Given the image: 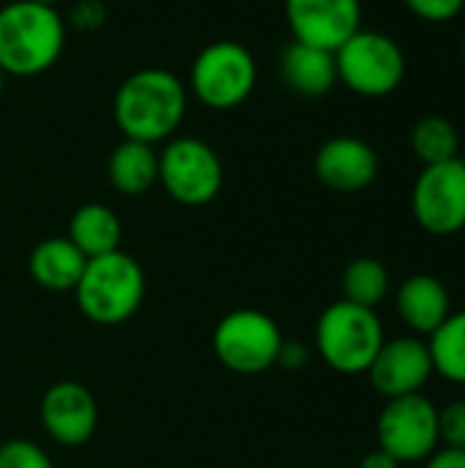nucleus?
<instances>
[{
	"label": "nucleus",
	"mask_w": 465,
	"mask_h": 468,
	"mask_svg": "<svg viewBox=\"0 0 465 468\" xmlns=\"http://www.w3.org/2000/svg\"><path fill=\"white\" fill-rule=\"evenodd\" d=\"M189 107L186 85L167 69H140L129 74L112 99V115L126 140L148 145L175 134Z\"/></svg>",
	"instance_id": "f257e3e1"
},
{
	"label": "nucleus",
	"mask_w": 465,
	"mask_h": 468,
	"mask_svg": "<svg viewBox=\"0 0 465 468\" xmlns=\"http://www.w3.org/2000/svg\"><path fill=\"white\" fill-rule=\"evenodd\" d=\"M293 41L340 49L362 27V0H285Z\"/></svg>",
	"instance_id": "f8f14e48"
},
{
	"label": "nucleus",
	"mask_w": 465,
	"mask_h": 468,
	"mask_svg": "<svg viewBox=\"0 0 465 468\" xmlns=\"http://www.w3.org/2000/svg\"><path fill=\"white\" fill-rule=\"evenodd\" d=\"M107 176L121 195H145L159 181V151L148 143L123 137L107 159Z\"/></svg>",
	"instance_id": "a211bd4d"
},
{
	"label": "nucleus",
	"mask_w": 465,
	"mask_h": 468,
	"mask_svg": "<svg viewBox=\"0 0 465 468\" xmlns=\"http://www.w3.org/2000/svg\"><path fill=\"white\" fill-rule=\"evenodd\" d=\"M225 181L222 159L197 137H173L159 151V184L181 206L211 203Z\"/></svg>",
	"instance_id": "6e6552de"
},
{
	"label": "nucleus",
	"mask_w": 465,
	"mask_h": 468,
	"mask_svg": "<svg viewBox=\"0 0 465 468\" xmlns=\"http://www.w3.org/2000/svg\"><path fill=\"white\" fill-rule=\"evenodd\" d=\"M121 219L104 203H85L74 211L69 222V241L90 261L99 255H110L121 247Z\"/></svg>",
	"instance_id": "6ab92c4d"
},
{
	"label": "nucleus",
	"mask_w": 465,
	"mask_h": 468,
	"mask_svg": "<svg viewBox=\"0 0 465 468\" xmlns=\"http://www.w3.org/2000/svg\"><path fill=\"white\" fill-rule=\"evenodd\" d=\"M280 77L285 88H291L299 96L307 99L326 96L337 85L334 52L301 41H291L280 55Z\"/></svg>",
	"instance_id": "dca6fc26"
},
{
	"label": "nucleus",
	"mask_w": 465,
	"mask_h": 468,
	"mask_svg": "<svg viewBox=\"0 0 465 468\" xmlns=\"http://www.w3.org/2000/svg\"><path fill=\"white\" fill-rule=\"evenodd\" d=\"M384 340V326L375 310L345 299L329 304L315 326L321 359L343 376L367 373Z\"/></svg>",
	"instance_id": "20e7f679"
},
{
	"label": "nucleus",
	"mask_w": 465,
	"mask_h": 468,
	"mask_svg": "<svg viewBox=\"0 0 465 468\" xmlns=\"http://www.w3.org/2000/svg\"><path fill=\"white\" fill-rule=\"evenodd\" d=\"M436 376L465 387V310L452 313L428 340Z\"/></svg>",
	"instance_id": "412c9836"
},
{
	"label": "nucleus",
	"mask_w": 465,
	"mask_h": 468,
	"mask_svg": "<svg viewBox=\"0 0 465 468\" xmlns=\"http://www.w3.org/2000/svg\"><path fill=\"white\" fill-rule=\"evenodd\" d=\"M389 293V271L375 258H356L343 271V299L375 310Z\"/></svg>",
	"instance_id": "4be33fe9"
},
{
	"label": "nucleus",
	"mask_w": 465,
	"mask_h": 468,
	"mask_svg": "<svg viewBox=\"0 0 465 468\" xmlns=\"http://www.w3.org/2000/svg\"><path fill=\"white\" fill-rule=\"evenodd\" d=\"M38 420L52 441L60 447H79L96 433L99 406L90 389L79 381H58L44 392Z\"/></svg>",
	"instance_id": "ddd939ff"
},
{
	"label": "nucleus",
	"mask_w": 465,
	"mask_h": 468,
	"mask_svg": "<svg viewBox=\"0 0 465 468\" xmlns=\"http://www.w3.org/2000/svg\"><path fill=\"white\" fill-rule=\"evenodd\" d=\"M403 5L422 22H449L455 16H460L465 8V0H403Z\"/></svg>",
	"instance_id": "393cba45"
},
{
	"label": "nucleus",
	"mask_w": 465,
	"mask_h": 468,
	"mask_svg": "<svg viewBox=\"0 0 465 468\" xmlns=\"http://www.w3.org/2000/svg\"><path fill=\"white\" fill-rule=\"evenodd\" d=\"M439 441L449 450H465V400L439 409Z\"/></svg>",
	"instance_id": "b1692460"
},
{
	"label": "nucleus",
	"mask_w": 465,
	"mask_h": 468,
	"mask_svg": "<svg viewBox=\"0 0 465 468\" xmlns=\"http://www.w3.org/2000/svg\"><path fill=\"white\" fill-rule=\"evenodd\" d=\"M79 313L99 326L126 324L145 299V274L140 263L115 250L90 258L74 288Z\"/></svg>",
	"instance_id": "7ed1b4c3"
},
{
	"label": "nucleus",
	"mask_w": 465,
	"mask_h": 468,
	"mask_svg": "<svg viewBox=\"0 0 465 468\" xmlns=\"http://www.w3.org/2000/svg\"><path fill=\"white\" fill-rule=\"evenodd\" d=\"M3 88H5V74L0 71V96H3Z\"/></svg>",
	"instance_id": "c85d7f7f"
},
{
	"label": "nucleus",
	"mask_w": 465,
	"mask_h": 468,
	"mask_svg": "<svg viewBox=\"0 0 465 468\" xmlns=\"http://www.w3.org/2000/svg\"><path fill=\"white\" fill-rule=\"evenodd\" d=\"M411 211L430 236H455L465 230V167L460 159L428 165L414 181Z\"/></svg>",
	"instance_id": "9d476101"
},
{
	"label": "nucleus",
	"mask_w": 465,
	"mask_h": 468,
	"mask_svg": "<svg viewBox=\"0 0 465 468\" xmlns=\"http://www.w3.org/2000/svg\"><path fill=\"white\" fill-rule=\"evenodd\" d=\"M359 468H400V463L392 455H386L384 450H375V452H370V455L362 458Z\"/></svg>",
	"instance_id": "cd10ccee"
},
{
	"label": "nucleus",
	"mask_w": 465,
	"mask_h": 468,
	"mask_svg": "<svg viewBox=\"0 0 465 468\" xmlns=\"http://www.w3.org/2000/svg\"><path fill=\"white\" fill-rule=\"evenodd\" d=\"M107 16V8L101 0H77L69 11V25L77 30H96Z\"/></svg>",
	"instance_id": "a878e982"
},
{
	"label": "nucleus",
	"mask_w": 465,
	"mask_h": 468,
	"mask_svg": "<svg viewBox=\"0 0 465 468\" xmlns=\"http://www.w3.org/2000/svg\"><path fill=\"white\" fill-rule=\"evenodd\" d=\"M425 468H465V450L439 447V450L425 461Z\"/></svg>",
	"instance_id": "bb28decb"
},
{
	"label": "nucleus",
	"mask_w": 465,
	"mask_h": 468,
	"mask_svg": "<svg viewBox=\"0 0 465 468\" xmlns=\"http://www.w3.org/2000/svg\"><path fill=\"white\" fill-rule=\"evenodd\" d=\"M255 82L258 63L252 52L238 41L222 38L197 52L186 90L208 110H233L252 96Z\"/></svg>",
	"instance_id": "423d86ee"
},
{
	"label": "nucleus",
	"mask_w": 465,
	"mask_h": 468,
	"mask_svg": "<svg viewBox=\"0 0 465 468\" xmlns=\"http://www.w3.org/2000/svg\"><path fill=\"white\" fill-rule=\"evenodd\" d=\"M88 258L66 239V236H55V239H44L41 244H36V250L30 252V277L36 280V285H41L44 291L52 293H66L74 291L82 269H85Z\"/></svg>",
	"instance_id": "f3484780"
},
{
	"label": "nucleus",
	"mask_w": 465,
	"mask_h": 468,
	"mask_svg": "<svg viewBox=\"0 0 465 468\" xmlns=\"http://www.w3.org/2000/svg\"><path fill=\"white\" fill-rule=\"evenodd\" d=\"M0 468H55L52 458L33 441L11 439L0 444Z\"/></svg>",
	"instance_id": "5701e85b"
},
{
	"label": "nucleus",
	"mask_w": 465,
	"mask_h": 468,
	"mask_svg": "<svg viewBox=\"0 0 465 468\" xmlns=\"http://www.w3.org/2000/svg\"><path fill=\"white\" fill-rule=\"evenodd\" d=\"M395 307L400 321L419 337H430L452 315L449 291L433 274H414L403 280L395 293Z\"/></svg>",
	"instance_id": "2eb2a0df"
},
{
	"label": "nucleus",
	"mask_w": 465,
	"mask_h": 468,
	"mask_svg": "<svg viewBox=\"0 0 465 468\" xmlns=\"http://www.w3.org/2000/svg\"><path fill=\"white\" fill-rule=\"evenodd\" d=\"M378 154L375 148L351 134L326 140L315 154V176L332 192H362L378 178Z\"/></svg>",
	"instance_id": "4468645a"
},
{
	"label": "nucleus",
	"mask_w": 465,
	"mask_h": 468,
	"mask_svg": "<svg viewBox=\"0 0 465 468\" xmlns=\"http://www.w3.org/2000/svg\"><path fill=\"white\" fill-rule=\"evenodd\" d=\"M66 49V19L55 5L14 0L0 8V71L36 77L52 69Z\"/></svg>",
	"instance_id": "f03ea898"
},
{
	"label": "nucleus",
	"mask_w": 465,
	"mask_h": 468,
	"mask_svg": "<svg viewBox=\"0 0 465 468\" xmlns=\"http://www.w3.org/2000/svg\"><path fill=\"white\" fill-rule=\"evenodd\" d=\"M334 63L337 82L365 99H384L395 93L408 71L403 47L392 36L365 27H359L340 49H334Z\"/></svg>",
	"instance_id": "39448f33"
},
{
	"label": "nucleus",
	"mask_w": 465,
	"mask_h": 468,
	"mask_svg": "<svg viewBox=\"0 0 465 468\" xmlns=\"http://www.w3.org/2000/svg\"><path fill=\"white\" fill-rule=\"evenodd\" d=\"M463 63H465V36H463Z\"/></svg>",
	"instance_id": "2f4dec72"
},
{
	"label": "nucleus",
	"mask_w": 465,
	"mask_h": 468,
	"mask_svg": "<svg viewBox=\"0 0 465 468\" xmlns=\"http://www.w3.org/2000/svg\"><path fill=\"white\" fill-rule=\"evenodd\" d=\"M411 151L422 162V167L458 159L460 156L458 126L449 118H444V115H425V118H419L414 123V129H411Z\"/></svg>",
	"instance_id": "aec40b11"
},
{
	"label": "nucleus",
	"mask_w": 465,
	"mask_h": 468,
	"mask_svg": "<svg viewBox=\"0 0 465 468\" xmlns=\"http://www.w3.org/2000/svg\"><path fill=\"white\" fill-rule=\"evenodd\" d=\"M370 384L386 400L422 395L428 381L436 376L430 348L422 337H395L384 340L373 365L367 367Z\"/></svg>",
	"instance_id": "9b49d317"
},
{
	"label": "nucleus",
	"mask_w": 465,
	"mask_h": 468,
	"mask_svg": "<svg viewBox=\"0 0 465 468\" xmlns=\"http://www.w3.org/2000/svg\"><path fill=\"white\" fill-rule=\"evenodd\" d=\"M378 450L403 463H425L439 447V409L425 395L386 400L375 422Z\"/></svg>",
	"instance_id": "1a4fd4ad"
},
{
	"label": "nucleus",
	"mask_w": 465,
	"mask_h": 468,
	"mask_svg": "<svg viewBox=\"0 0 465 468\" xmlns=\"http://www.w3.org/2000/svg\"><path fill=\"white\" fill-rule=\"evenodd\" d=\"M36 3H44V5H55L58 0H36Z\"/></svg>",
	"instance_id": "c756f323"
},
{
	"label": "nucleus",
	"mask_w": 465,
	"mask_h": 468,
	"mask_svg": "<svg viewBox=\"0 0 465 468\" xmlns=\"http://www.w3.org/2000/svg\"><path fill=\"white\" fill-rule=\"evenodd\" d=\"M219 365L241 376H258L280 365L282 332L277 321L260 310H233L227 313L211 337Z\"/></svg>",
	"instance_id": "0eeeda50"
},
{
	"label": "nucleus",
	"mask_w": 465,
	"mask_h": 468,
	"mask_svg": "<svg viewBox=\"0 0 465 468\" xmlns=\"http://www.w3.org/2000/svg\"><path fill=\"white\" fill-rule=\"evenodd\" d=\"M458 159L463 162V167H465V148H463V151H460V156H458Z\"/></svg>",
	"instance_id": "7c9ffc66"
}]
</instances>
